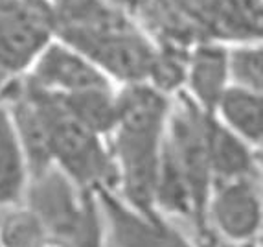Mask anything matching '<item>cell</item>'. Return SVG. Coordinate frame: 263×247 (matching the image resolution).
I'll return each instance as SVG.
<instances>
[{"mask_svg":"<svg viewBox=\"0 0 263 247\" xmlns=\"http://www.w3.org/2000/svg\"><path fill=\"white\" fill-rule=\"evenodd\" d=\"M118 118L110 133L109 151L116 168V188L125 203L142 212L153 205L160 150L171 100L149 83H127L116 93Z\"/></svg>","mask_w":263,"mask_h":247,"instance_id":"obj_1","label":"cell"},{"mask_svg":"<svg viewBox=\"0 0 263 247\" xmlns=\"http://www.w3.org/2000/svg\"><path fill=\"white\" fill-rule=\"evenodd\" d=\"M31 85L35 89L44 118L48 123L53 166L65 173L81 192L90 194L98 188H116V168L110 151L101 140L103 137L78 122L68 113L57 93L44 91L35 83Z\"/></svg>","mask_w":263,"mask_h":247,"instance_id":"obj_2","label":"cell"},{"mask_svg":"<svg viewBox=\"0 0 263 247\" xmlns=\"http://www.w3.org/2000/svg\"><path fill=\"white\" fill-rule=\"evenodd\" d=\"M65 44L83 54L110 81L123 85L147 83L157 50V43L136 24L135 17L76 37Z\"/></svg>","mask_w":263,"mask_h":247,"instance_id":"obj_3","label":"cell"},{"mask_svg":"<svg viewBox=\"0 0 263 247\" xmlns=\"http://www.w3.org/2000/svg\"><path fill=\"white\" fill-rule=\"evenodd\" d=\"M52 39L48 0H0V83L24 74Z\"/></svg>","mask_w":263,"mask_h":247,"instance_id":"obj_4","label":"cell"},{"mask_svg":"<svg viewBox=\"0 0 263 247\" xmlns=\"http://www.w3.org/2000/svg\"><path fill=\"white\" fill-rule=\"evenodd\" d=\"M100 208L109 227V238L116 247H201L173 227L162 212H142L112 194L110 188H98Z\"/></svg>","mask_w":263,"mask_h":247,"instance_id":"obj_5","label":"cell"},{"mask_svg":"<svg viewBox=\"0 0 263 247\" xmlns=\"http://www.w3.org/2000/svg\"><path fill=\"white\" fill-rule=\"evenodd\" d=\"M208 223L228 243L254 242L261 229L259 175H247L212 185L206 207Z\"/></svg>","mask_w":263,"mask_h":247,"instance_id":"obj_6","label":"cell"},{"mask_svg":"<svg viewBox=\"0 0 263 247\" xmlns=\"http://www.w3.org/2000/svg\"><path fill=\"white\" fill-rule=\"evenodd\" d=\"M26 72L31 83L57 94L112 85L92 61L55 37L37 54Z\"/></svg>","mask_w":263,"mask_h":247,"instance_id":"obj_7","label":"cell"},{"mask_svg":"<svg viewBox=\"0 0 263 247\" xmlns=\"http://www.w3.org/2000/svg\"><path fill=\"white\" fill-rule=\"evenodd\" d=\"M188 96L204 113L214 115L219 98L230 85L227 46L219 41H199L192 44L186 65Z\"/></svg>","mask_w":263,"mask_h":247,"instance_id":"obj_8","label":"cell"},{"mask_svg":"<svg viewBox=\"0 0 263 247\" xmlns=\"http://www.w3.org/2000/svg\"><path fill=\"white\" fill-rule=\"evenodd\" d=\"M206 151L214 183L258 175L254 148L224 128L215 115L206 118Z\"/></svg>","mask_w":263,"mask_h":247,"instance_id":"obj_9","label":"cell"},{"mask_svg":"<svg viewBox=\"0 0 263 247\" xmlns=\"http://www.w3.org/2000/svg\"><path fill=\"white\" fill-rule=\"evenodd\" d=\"M215 118L252 148H259L263 138L261 93L228 85L215 105Z\"/></svg>","mask_w":263,"mask_h":247,"instance_id":"obj_10","label":"cell"},{"mask_svg":"<svg viewBox=\"0 0 263 247\" xmlns=\"http://www.w3.org/2000/svg\"><path fill=\"white\" fill-rule=\"evenodd\" d=\"M28 177L26 159L13 122L8 107L0 102V207L17 205L24 198Z\"/></svg>","mask_w":263,"mask_h":247,"instance_id":"obj_11","label":"cell"},{"mask_svg":"<svg viewBox=\"0 0 263 247\" xmlns=\"http://www.w3.org/2000/svg\"><path fill=\"white\" fill-rule=\"evenodd\" d=\"M61 102L78 122L100 137H109L118 118V100L112 85L59 94Z\"/></svg>","mask_w":263,"mask_h":247,"instance_id":"obj_12","label":"cell"},{"mask_svg":"<svg viewBox=\"0 0 263 247\" xmlns=\"http://www.w3.org/2000/svg\"><path fill=\"white\" fill-rule=\"evenodd\" d=\"M188 52L190 46L173 43V41L158 39L147 83L167 96L179 93L186 81Z\"/></svg>","mask_w":263,"mask_h":247,"instance_id":"obj_13","label":"cell"},{"mask_svg":"<svg viewBox=\"0 0 263 247\" xmlns=\"http://www.w3.org/2000/svg\"><path fill=\"white\" fill-rule=\"evenodd\" d=\"M227 63L230 85L261 93L263 52L259 41H241L227 46Z\"/></svg>","mask_w":263,"mask_h":247,"instance_id":"obj_14","label":"cell"},{"mask_svg":"<svg viewBox=\"0 0 263 247\" xmlns=\"http://www.w3.org/2000/svg\"><path fill=\"white\" fill-rule=\"evenodd\" d=\"M105 2L123 9L125 13L133 15V17H142L151 4V0H105Z\"/></svg>","mask_w":263,"mask_h":247,"instance_id":"obj_15","label":"cell"},{"mask_svg":"<svg viewBox=\"0 0 263 247\" xmlns=\"http://www.w3.org/2000/svg\"><path fill=\"white\" fill-rule=\"evenodd\" d=\"M0 247H4V245H2V243H0Z\"/></svg>","mask_w":263,"mask_h":247,"instance_id":"obj_16","label":"cell"}]
</instances>
